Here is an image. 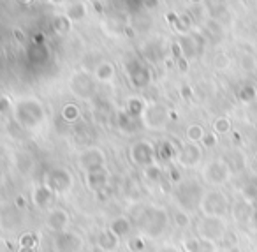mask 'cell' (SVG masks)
Listing matches in <instances>:
<instances>
[{
  "mask_svg": "<svg viewBox=\"0 0 257 252\" xmlns=\"http://www.w3.org/2000/svg\"><path fill=\"white\" fill-rule=\"evenodd\" d=\"M136 226L148 236H159L168 226V213L161 208H145L138 215Z\"/></svg>",
  "mask_w": 257,
  "mask_h": 252,
  "instance_id": "6da1fadb",
  "label": "cell"
},
{
  "mask_svg": "<svg viewBox=\"0 0 257 252\" xmlns=\"http://www.w3.org/2000/svg\"><path fill=\"white\" fill-rule=\"evenodd\" d=\"M15 115H16V120L23 127H36L37 124L43 122V106L34 99L22 101V103L16 104Z\"/></svg>",
  "mask_w": 257,
  "mask_h": 252,
  "instance_id": "7a4b0ae2",
  "label": "cell"
},
{
  "mask_svg": "<svg viewBox=\"0 0 257 252\" xmlns=\"http://www.w3.org/2000/svg\"><path fill=\"white\" fill-rule=\"evenodd\" d=\"M176 199L183 210H194L203 201V189L197 182L185 180L180 184L178 191H176Z\"/></svg>",
  "mask_w": 257,
  "mask_h": 252,
  "instance_id": "3957f363",
  "label": "cell"
},
{
  "mask_svg": "<svg viewBox=\"0 0 257 252\" xmlns=\"http://www.w3.org/2000/svg\"><path fill=\"white\" fill-rule=\"evenodd\" d=\"M46 187L50 189L53 194H64L72 187V175L71 171L64 170V167H55L48 173L46 178Z\"/></svg>",
  "mask_w": 257,
  "mask_h": 252,
  "instance_id": "277c9868",
  "label": "cell"
},
{
  "mask_svg": "<svg viewBox=\"0 0 257 252\" xmlns=\"http://www.w3.org/2000/svg\"><path fill=\"white\" fill-rule=\"evenodd\" d=\"M199 236L208 241H217L225 236V226L218 217H206L199 222Z\"/></svg>",
  "mask_w": 257,
  "mask_h": 252,
  "instance_id": "5b68a950",
  "label": "cell"
},
{
  "mask_svg": "<svg viewBox=\"0 0 257 252\" xmlns=\"http://www.w3.org/2000/svg\"><path fill=\"white\" fill-rule=\"evenodd\" d=\"M201 206H203L206 217H218L220 219L227 212V199L222 192H210V194L203 196Z\"/></svg>",
  "mask_w": 257,
  "mask_h": 252,
  "instance_id": "8992f818",
  "label": "cell"
},
{
  "mask_svg": "<svg viewBox=\"0 0 257 252\" xmlns=\"http://www.w3.org/2000/svg\"><path fill=\"white\" fill-rule=\"evenodd\" d=\"M83 241L78 234L69 233V231H64V233H58L57 236L53 238V250L55 252H79Z\"/></svg>",
  "mask_w": 257,
  "mask_h": 252,
  "instance_id": "52a82bcc",
  "label": "cell"
},
{
  "mask_svg": "<svg viewBox=\"0 0 257 252\" xmlns=\"http://www.w3.org/2000/svg\"><path fill=\"white\" fill-rule=\"evenodd\" d=\"M229 175H231V167H229V164L224 162V160H213V162L206 167V171H204L206 180L217 185L227 182Z\"/></svg>",
  "mask_w": 257,
  "mask_h": 252,
  "instance_id": "ba28073f",
  "label": "cell"
},
{
  "mask_svg": "<svg viewBox=\"0 0 257 252\" xmlns=\"http://www.w3.org/2000/svg\"><path fill=\"white\" fill-rule=\"evenodd\" d=\"M104 160H106V157H104L102 150L88 148L81 153V157H79V166H81L86 173H90V171H95V170H99V167H104Z\"/></svg>",
  "mask_w": 257,
  "mask_h": 252,
  "instance_id": "9c48e42d",
  "label": "cell"
},
{
  "mask_svg": "<svg viewBox=\"0 0 257 252\" xmlns=\"http://www.w3.org/2000/svg\"><path fill=\"white\" fill-rule=\"evenodd\" d=\"M131 155H133V160L138 164H141V166L148 167L154 164V146L150 145L148 141H140L136 143V145L133 146V152H131Z\"/></svg>",
  "mask_w": 257,
  "mask_h": 252,
  "instance_id": "30bf717a",
  "label": "cell"
},
{
  "mask_svg": "<svg viewBox=\"0 0 257 252\" xmlns=\"http://www.w3.org/2000/svg\"><path fill=\"white\" fill-rule=\"evenodd\" d=\"M107 184H109V175H107V171L104 167H99V170L86 173V185H88L90 191L100 194V192L106 191Z\"/></svg>",
  "mask_w": 257,
  "mask_h": 252,
  "instance_id": "8fae6325",
  "label": "cell"
},
{
  "mask_svg": "<svg viewBox=\"0 0 257 252\" xmlns=\"http://www.w3.org/2000/svg\"><path fill=\"white\" fill-rule=\"evenodd\" d=\"M128 71V78H131V83L138 89H143L150 83V71L143 65H140L138 62H133V64L127 65Z\"/></svg>",
  "mask_w": 257,
  "mask_h": 252,
  "instance_id": "7c38bea8",
  "label": "cell"
},
{
  "mask_svg": "<svg viewBox=\"0 0 257 252\" xmlns=\"http://www.w3.org/2000/svg\"><path fill=\"white\" fill-rule=\"evenodd\" d=\"M46 224L51 231H55V233H64L65 227H67V224H69V213L60 208L51 210L50 215H48V219H46Z\"/></svg>",
  "mask_w": 257,
  "mask_h": 252,
  "instance_id": "4fadbf2b",
  "label": "cell"
},
{
  "mask_svg": "<svg viewBox=\"0 0 257 252\" xmlns=\"http://www.w3.org/2000/svg\"><path fill=\"white\" fill-rule=\"evenodd\" d=\"M201 159V148L196 145V143H190V145H185L182 150H180L178 160L182 166H196Z\"/></svg>",
  "mask_w": 257,
  "mask_h": 252,
  "instance_id": "5bb4252c",
  "label": "cell"
},
{
  "mask_svg": "<svg viewBox=\"0 0 257 252\" xmlns=\"http://www.w3.org/2000/svg\"><path fill=\"white\" fill-rule=\"evenodd\" d=\"M53 198H55V194L48 187H37L36 192H34V203H36V206H39V208L50 206Z\"/></svg>",
  "mask_w": 257,
  "mask_h": 252,
  "instance_id": "9a60e30c",
  "label": "cell"
},
{
  "mask_svg": "<svg viewBox=\"0 0 257 252\" xmlns=\"http://www.w3.org/2000/svg\"><path fill=\"white\" fill-rule=\"evenodd\" d=\"M253 212H255V210H253L252 203H248V201H239L238 205L234 206V217H236V220H239V222L252 220Z\"/></svg>",
  "mask_w": 257,
  "mask_h": 252,
  "instance_id": "2e32d148",
  "label": "cell"
},
{
  "mask_svg": "<svg viewBox=\"0 0 257 252\" xmlns=\"http://www.w3.org/2000/svg\"><path fill=\"white\" fill-rule=\"evenodd\" d=\"M97 245H99L100 248H104V250H113V248H116V245H118V236H114V234L107 229L99 234Z\"/></svg>",
  "mask_w": 257,
  "mask_h": 252,
  "instance_id": "e0dca14e",
  "label": "cell"
},
{
  "mask_svg": "<svg viewBox=\"0 0 257 252\" xmlns=\"http://www.w3.org/2000/svg\"><path fill=\"white\" fill-rule=\"evenodd\" d=\"M166 118H168V113H166V110L162 106H152V108H148L147 113H145V120L147 122L157 120V127H161V125L164 124Z\"/></svg>",
  "mask_w": 257,
  "mask_h": 252,
  "instance_id": "ac0fdd59",
  "label": "cell"
},
{
  "mask_svg": "<svg viewBox=\"0 0 257 252\" xmlns=\"http://www.w3.org/2000/svg\"><path fill=\"white\" fill-rule=\"evenodd\" d=\"M109 231L114 234V236H123V234H127L128 231H131V222H128L125 217H120V219H114L113 222H111L109 226Z\"/></svg>",
  "mask_w": 257,
  "mask_h": 252,
  "instance_id": "d6986e66",
  "label": "cell"
},
{
  "mask_svg": "<svg viewBox=\"0 0 257 252\" xmlns=\"http://www.w3.org/2000/svg\"><path fill=\"white\" fill-rule=\"evenodd\" d=\"M113 74H114V69H113V64H109V62H102V64L97 65L95 78L99 79V81H109V79L113 78Z\"/></svg>",
  "mask_w": 257,
  "mask_h": 252,
  "instance_id": "ffe728a7",
  "label": "cell"
},
{
  "mask_svg": "<svg viewBox=\"0 0 257 252\" xmlns=\"http://www.w3.org/2000/svg\"><path fill=\"white\" fill-rule=\"evenodd\" d=\"M85 15H86V9H85V4H81V2H74V4L69 6V9H67L69 20H81Z\"/></svg>",
  "mask_w": 257,
  "mask_h": 252,
  "instance_id": "44dd1931",
  "label": "cell"
},
{
  "mask_svg": "<svg viewBox=\"0 0 257 252\" xmlns=\"http://www.w3.org/2000/svg\"><path fill=\"white\" fill-rule=\"evenodd\" d=\"M187 138H189L192 143L203 141V138H204V129L201 127V125H197V124L189 125V129H187Z\"/></svg>",
  "mask_w": 257,
  "mask_h": 252,
  "instance_id": "7402d4cb",
  "label": "cell"
},
{
  "mask_svg": "<svg viewBox=\"0 0 257 252\" xmlns=\"http://www.w3.org/2000/svg\"><path fill=\"white\" fill-rule=\"evenodd\" d=\"M53 29L60 34L69 32V30H71V20H69L67 16H57V18L53 20Z\"/></svg>",
  "mask_w": 257,
  "mask_h": 252,
  "instance_id": "603a6c76",
  "label": "cell"
},
{
  "mask_svg": "<svg viewBox=\"0 0 257 252\" xmlns=\"http://www.w3.org/2000/svg\"><path fill=\"white\" fill-rule=\"evenodd\" d=\"M62 117H64L67 122H74L76 118L79 117L78 106H76V104H65L64 110H62Z\"/></svg>",
  "mask_w": 257,
  "mask_h": 252,
  "instance_id": "cb8c5ba5",
  "label": "cell"
},
{
  "mask_svg": "<svg viewBox=\"0 0 257 252\" xmlns=\"http://www.w3.org/2000/svg\"><path fill=\"white\" fill-rule=\"evenodd\" d=\"M145 177H147L148 180H152V182H159V180H161V177H162L161 166L154 162L152 166L145 167Z\"/></svg>",
  "mask_w": 257,
  "mask_h": 252,
  "instance_id": "d4e9b609",
  "label": "cell"
},
{
  "mask_svg": "<svg viewBox=\"0 0 257 252\" xmlns=\"http://www.w3.org/2000/svg\"><path fill=\"white\" fill-rule=\"evenodd\" d=\"M257 97V90L255 87L252 85H245L241 90H239V99L243 101V103H250V101H253Z\"/></svg>",
  "mask_w": 257,
  "mask_h": 252,
  "instance_id": "484cf974",
  "label": "cell"
},
{
  "mask_svg": "<svg viewBox=\"0 0 257 252\" xmlns=\"http://www.w3.org/2000/svg\"><path fill=\"white\" fill-rule=\"evenodd\" d=\"M141 111H143V103H141L140 99H131L127 104V115H131V117H136V115H140Z\"/></svg>",
  "mask_w": 257,
  "mask_h": 252,
  "instance_id": "4316f807",
  "label": "cell"
},
{
  "mask_svg": "<svg viewBox=\"0 0 257 252\" xmlns=\"http://www.w3.org/2000/svg\"><path fill=\"white\" fill-rule=\"evenodd\" d=\"M213 129L217 134H225V132L231 131V122L227 118H218V120H215Z\"/></svg>",
  "mask_w": 257,
  "mask_h": 252,
  "instance_id": "83f0119b",
  "label": "cell"
},
{
  "mask_svg": "<svg viewBox=\"0 0 257 252\" xmlns=\"http://www.w3.org/2000/svg\"><path fill=\"white\" fill-rule=\"evenodd\" d=\"M243 194H245V199H246L248 203L255 201V199H257V187L252 184V182H250V184L246 185L245 189H243Z\"/></svg>",
  "mask_w": 257,
  "mask_h": 252,
  "instance_id": "f1b7e54d",
  "label": "cell"
},
{
  "mask_svg": "<svg viewBox=\"0 0 257 252\" xmlns=\"http://www.w3.org/2000/svg\"><path fill=\"white\" fill-rule=\"evenodd\" d=\"M36 243H37V238L34 236L32 233H27V234H23V236H22V240H20V245H22V247L34 248V247H36Z\"/></svg>",
  "mask_w": 257,
  "mask_h": 252,
  "instance_id": "f546056e",
  "label": "cell"
},
{
  "mask_svg": "<svg viewBox=\"0 0 257 252\" xmlns=\"http://www.w3.org/2000/svg\"><path fill=\"white\" fill-rule=\"evenodd\" d=\"M185 248H187V252H199L201 241L197 240V238H189V240H185Z\"/></svg>",
  "mask_w": 257,
  "mask_h": 252,
  "instance_id": "4dcf8cb0",
  "label": "cell"
},
{
  "mask_svg": "<svg viewBox=\"0 0 257 252\" xmlns=\"http://www.w3.org/2000/svg\"><path fill=\"white\" fill-rule=\"evenodd\" d=\"M175 222L178 224L180 227H187V226L190 224L189 215H187L185 212H176V213H175Z\"/></svg>",
  "mask_w": 257,
  "mask_h": 252,
  "instance_id": "1f68e13d",
  "label": "cell"
},
{
  "mask_svg": "<svg viewBox=\"0 0 257 252\" xmlns=\"http://www.w3.org/2000/svg\"><path fill=\"white\" fill-rule=\"evenodd\" d=\"M128 247H131V250L138 252V250H143L145 243H143V240H141L140 236H134V238H131V241H128Z\"/></svg>",
  "mask_w": 257,
  "mask_h": 252,
  "instance_id": "d6a6232c",
  "label": "cell"
},
{
  "mask_svg": "<svg viewBox=\"0 0 257 252\" xmlns=\"http://www.w3.org/2000/svg\"><path fill=\"white\" fill-rule=\"evenodd\" d=\"M241 67L245 69V71H253V69H255V58L246 55V57L241 60Z\"/></svg>",
  "mask_w": 257,
  "mask_h": 252,
  "instance_id": "836d02e7",
  "label": "cell"
},
{
  "mask_svg": "<svg viewBox=\"0 0 257 252\" xmlns=\"http://www.w3.org/2000/svg\"><path fill=\"white\" fill-rule=\"evenodd\" d=\"M11 110V101L9 97L6 96H0V113H6V111Z\"/></svg>",
  "mask_w": 257,
  "mask_h": 252,
  "instance_id": "e575fe53",
  "label": "cell"
},
{
  "mask_svg": "<svg viewBox=\"0 0 257 252\" xmlns=\"http://www.w3.org/2000/svg\"><path fill=\"white\" fill-rule=\"evenodd\" d=\"M203 145L206 146H215L217 145V136L215 134H204V138H203Z\"/></svg>",
  "mask_w": 257,
  "mask_h": 252,
  "instance_id": "d590c367",
  "label": "cell"
},
{
  "mask_svg": "<svg viewBox=\"0 0 257 252\" xmlns=\"http://www.w3.org/2000/svg\"><path fill=\"white\" fill-rule=\"evenodd\" d=\"M250 222H252V224H253V227H255V229H257V210H255V212H253L252 220H250Z\"/></svg>",
  "mask_w": 257,
  "mask_h": 252,
  "instance_id": "8d00e7d4",
  "label": "cell"
},
{
  "mask_svg": "<svg viewBox=\"0 0 257 252\" xmlns=\"http://www.w3.org/2000/svg\"><path fill=\"white\" fill-rule=\"evenodd\" d=\"M161 252H178V248H175V247H164Z\"/></svg>",
  "mask_w": 257,
  "mask_h": 252,
  "instance_id": "74e56055",
  "label": "cell"
},
{
  "mask_svg": "<svg viewBox=\"0 0 257 252\" xmlns=\"http://www.w3.org/2000/svg\"><path fill=\"white\" fill-rule=\"evenodd\" d=\"M15 34H16V36H18V41H23V39H25V37H23V34H22V32H20V30H18V29H16V30H15Z\"/></svg>",
  "mask_w": 257,
  "mask_h": 252,
  "instance_id": "f35d334b",
  "label": "cell"
},
{
  "mask_svg": "<svg viewBox=\"0 0 257 252\" xmlns=\"http://www.w3.org/2000/svg\"><path fill=\"white\" fill-rule=\"evenodd\" d=\"M20 252H34V248H29V247H22Z\"/></svg>",
  "mask_w": 257,
  "mask_h": 252,
  "instance_id": "ab89813d",
  "label": "cell"
},
{
  "mask_svg": "<svg viewBox=\"0 0 257 252\" xmlns=\"http://www.w3.org/2000/svg\"><path fill=\"white\" fill-rule=\"evenodd\" d=\"M252 184H253V185H255V187H257V178H253V180H252Z\"/></svg>",
  "mask_w": 257,
  "mask_h": 252,
  "instance_id": "60d3db41",
  "label": "cell"
}]
</instances>
